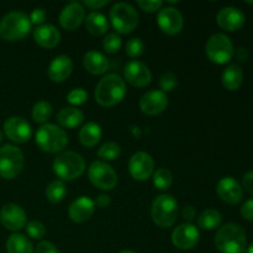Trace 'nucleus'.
Returning <instances> with one entry per match:
<instances>
[{"mask_svg": "<svg viewBox=\"0 0 253 253\" xmlns=\"http://www.w3.org/2000/svg\"><path fill=\"white\" fill-rule=\"evenodd\" d=\"M214 241L217 251L221 253H244L247 247L246 232L234 222L219 227Z\"/></svg>", "mask_w": 253, "mask_h": 253, "instance_id": "2", "label": "nucleus"}, {"mask_svg": "<svg viewBox=\"0 0 253 253\" xmlns=\"http://www.w3.org/2000/svg\"><path fill=\"white\" fill-rule=\"evenodd\" d=\"M7 253H34V246L29 237L21 234H12L6 241Z\"/></svg>", "mask_w": 253, "mask_h": 253, "instance_id": "29", "label": "nucleus"}, {"mask_svg": "<svg viewBox=\"0 0 253 253\" xmlns=\"http://www.w3.org/2000/svg\"><path fill=\"white\" fill-rule=\"evenodd\" d=\"M241 215L244 219L253 221V199L247 200L241 207Z\"/></svg>", "mask_w": 253, "mask_h": 253, "instance_id": "43", "label": "nucleus"}, {"mask_svg": "<svg viewBox=\"0 0 253 253\" xmlns=\"http://www.w3.org/2000/svg\"><path fill=\"white\" fill-rule=\"evenodd\" d=\"M179 207L173 195L161 194L153 200L151 215L156 226L161 229H168L177 221Z\"/></svg>", "mask_w": 253, "mask_h": 253, "instance_id": "5", "label": "nucleus"}, {"mask_svg": "<svg viewBox=\"0 0 253 253\" xmlns=\"http://www.w3.org/2000/svg\"><path fill=\"white\" fill-rule=\"evenodd\" d=\"M137 5L147 12H155L163 6V1L161 0H138Z\"/></svg>", "mask_w": 253, "mask_h": 253, "instance_id": "40", "label": "nucleus"}, {"mask_svg": "<svg viewBox=\"0 0 253 253\" xmlns=\"http://www.w3.org/2000/svg\"><path fill=\"white\" fill-rule=\"evenodd\" d=\"M84 21H85L86 30L94 36H103L109 29L108 20H106L105 15H103L101 12H90Z\"/></svg>", "mask_w": 253, "mask_h": 253, "instance_id": "28", "label": "nucleus"}, {"mask_svg": "<svg viewBox=\"0 0 253 253\" xmlns=\"http://www.w3.org/2000/svg\"><path fill=\"white\" fill-rule=\"evenodd\" d=\"M178 85V79L177 76L172 72H166L162 74V77L160 78V86L162 89L163 93L166 91H172L175 86Z\"/></svg>", "mask_w": 253, "mask_h": 253, "instance_id": "39", "label": "nucleus"}, {"mask_svg": "<svg viewBox=\"0 0 253 253\" xmlns=\"http://www.w3.org/2000/svg\"><path fill=\"white\" fill-rule=\"evenodd\" d=\"M1 141H2V132L1 130H0V143H1Z\"/></svg>", "mask_w": 253, "mask_h": 253, "instance_id": "51", "label": "nucleus"}, {"mask_svg": "<svg viewBox=\"0 0 253 253\" xmlns=\"http://www.w3.org/2000/svg\"><path fill=\"white\" fill-rule=\"evenodd\" d=\"M242 185H244L245 190L247 193L253 195V170L244 175V178H242Z\"/></svg>", "mask_w": 253, "mask_h": 253, "instance_id": "44", "label": "nucleus"}, {"mask_svg": "<svg viewBox=\"0 0 253 253\" xmlns=\"http://www.w3.org/2000/svg\"><path fill=\"white\" fill-rule=\"evenodd\" d=\"M172 244L179 250H192L199 244L200 232L193 224L185 222L175 227L172 232Z\"/></svg>", "mask_w": 253, "mask_h": 253, "instance_id": "13", "label": "nucleus"}, {"mask_svg": "<svg viewBox=\"0 0 253 253\" xmlns=\"http://www.w3.org/2000/svg\"><path fill=\"white\" fill-rule=\"evenodd\" d=\"M168 106V98L162 90H148L140 99V109L146 115H158Z\"/></svg>", "mask_w": 253, "mask_h": 253, "instance_id": "19", "label": "nucleus"}, {"mask_svg": "<svg viewBox=\"0 0 253 253\" xmlns=\"http://www.w3.org/2000/svg\"><path fill=\"white\" fill-rule=\"evenodd\" d=\"M205 52L212 63L225 64L231 61L235 49L229 36L225 34H214L208 40Z\"/></svg>", "mask_w": 253, "mask_h": 253, "instance_id": "9", "label": "nucleus"}, {"mask_svg": "<svg viewBox=\"0 0 253 253\" xmlns=\"http://www.w3.org/2000/svg\"><path fill=\"white\" fill-rule=\"evenodd\" d=\"M246 4H251V5H252L253 1H246Z\"/></svg>", "mask_w": 253, "mask_h": 253, "instance_id": "52", "label": "nucleus"}, {"mask_svg": "<svg viewBox=\"0 0 253 253\" xmlns=\"http://www.w3.org/2000/svg\"><path fill=\"white\" fill-rule=\"evenodd\" d=\"M4 133L12 142L25 143L31 138L32 128L21 116H11L4 123Z\"/></svg>", "mask_w": 253, "mask_h": 253, "instance_id": "14", "label": "nucleus"}, {"mask_svg": "<svg viewBox=\"0 0 253 253\" xmlns=\"http://www.w3.org/2000/svg\"><path fill=\"white\" fill-rule=\"evenodd\" d=\"M108 0H84L83 4L85 5L86 7H90L93 10H98L100 7L105 6L108 4Z\"/></svg>", "mask_w": 253, "mask_h": 253, "instance_id": "46", "label": "nucleus"}, {"mask_svg": "<svg viewBox=\"0 0 253 253\" xmlns=\"http://www.w3.org/2000/svg\"><path fill=\"white\" fill-rule=\"evenodd\" d=\"M44 20H46V10L42 9V7H37V9L32 10L31 15H30L31 24L40 26V25H43Z\"/></svg>", "mask_w": 253, "mask_h": 253, "instance_id": "41", "label": "nucleus"}, {"mask_svg": "<svg viewBox=\"0 0 253 253\" xmlns=\"http://www.w3.org/2000/svg\"><path fill=\"white\" fill-rule=\"evenodd\" d=\"M222 215L215 209H207L203 211L198 217V225L203 230L211 231V230L219 229L221 226Z\"/></svg>", "mask_w": 253, "mask_h": 253, "instance_id": "30", "label": "nucleus"}, {"mask_svg": "<svg viewBox=\"0 0 253 253\" xmlns=\"http://www.w3.org/2000/svg\"><path fill=\"white\" fill-rule=\"evenodd\" d=\"M128 172L135 180H147L155 173V161L152 156L143 151L133 153L128 161Z\"/></svg>", "mask_w": 253, "mask_h": 253, "instance_id": "11", "label": "nucleus"}, {"mask_svg": "<svg viewBox=\"0 0 253 253\" xmlns=\"http://www.w3.org/2000/svg\"><path fill=\"white\" fill-rule=\"evenodd\" d=\"M86 100H88V93L83 88L72 89L67 95V101L74 106L83 105Z\"/></svg>", "mask_w": 253, "mask_h": 253, "instance_id": "38", "label": "nucleus"}, {"mask_svg": "<svg viewBox=\"0 0 253 253\" xmlns=\"http://www.w3.org/2000/svg\"><path fill=\"white\" fill-rule=\"evenodd\" d=\"M35 142L43 152L58 153L68 145L67 132L53 124H44L40 126L35 135Z\"/></svg>", "mask_w": 253, "mask_h": 253, "instance_id": "4", "label": "nucleus"}, {"mask_svg": "<svg viewBox=\"0 0 253 253\" xmlns=\"http://www.w3.org/2000/svg\"><path fill=\"white\" fill-rule=\"evenodd\" d=\"M73 72V61L68 56H57L52 59V62L48 66V78L54 83H62L66 79L69 78V76Z\"/></svg>", "mask_w": 253, "mask_h": 253, "instance_id": "22", "label": "nucleus"}, {"mask_svg": "<svg viewBox=\"0 0 253 253\" xmlns=\"http://www.w3.org/2000/svg\"><path fill=\"white\" fill-rule=\"evenodd\" d=\"M36 253H61L59 250L49 241H42L37 245Z\"/></svg>", "mask_w": 253, "mask_h": 253, "instance_id": "42", "label": "nucleus"}, {"mask_svg": "<svg viewBox=\"0 0 253 253\" xmlns=\"http://www.w3.org/2000/svg\"><path fill=\"white\" fill-rule=\"evenodd\" d=\"M246 17L240 9L234 6H226L219 10L216 15V22L222 30L226 31H237L245 25Z\"/></svg>", "mask_w": 253, "mask_h": 253, "instance_id": "20", "label": "nucleus"}, {"mask_svg": "<svg viewBox=\"0 0 253 253\" xmlns=\"http://www.w3.org/2000/svg\"><path fill=\"white\" fill-rule=\"evenodd\" d=\"M89 180L94 187L101 190H111L118 185V174L115 169L103 161H94L88 168Z\"/></svg>", "mask_w": 253, "mask_h": 253, "instance_id": "10", "label": "nucleus"}, {"mask_svg": "<svg viewBox=\"0 0 253 253\" xmlns=\"http://www.w3.org/2000/svg\"><path fill=\"white\" fill-rule=\"evenodd\" d=\"M235 56H236V58L239 59L240 62H245L247 61V58H249V52H247L246 48H244V47H240V48L236 49V52H235Z\"/></svg>", "mask_w": 253, "mask_h": 253, "instance_id": "48", "label": "nucleus"}, {"mask_svg": "<svg viewBox=\"0 0 253 253\" xmlns=\"http://www.w3.org/2000/svg\"><path fill=\"white\" fill-rule=\"evenodd\" d=\"M157 24L165 34L173 36L182 31L184 20H183L182 12L177 7L166 6L158 12Z\"/></svg>", "mask_w": 253, "mask_h": 253, "instance_id": "15", "label": "nucleus"}, {"mask_svg": "<svg viewBox=\"0 0 253 253\" xmlns=\"http://www.w3.org/2000/svg\"><path fill=\"white\" fill-rule=\"evenodd\" d=\"M173 183V175L167 168H160L153 173V185L158 190H168Z\"/></svg>", "mask_w": 253, "mask_h": 253, "instance_id": "33", "label": "nucleus"}, {"mask_svg": "<svg viewBox=\"0 0 253 253\" xmlns=\"http://www.w3.org/2000/svg\"><path fill=\"white\" fill-rule=\"evenodd\" d=\"M124 76L131 85L137 88H145L152 81L150 68L140 61L128 62L124 69Z\"/></svg>", "mask_w": 253, "mask_h": 253, "instance_id": "17", "label": "nucleus"}, {"mask_svg": "<svg viewBox=\"0 0 253 253\" xmlns=\"http://www.w3.org/2000/svg\"><path fill=\"white\" fill-rule=\"evenodd\" d=\"M216 193L220 199L230 205H236L244 198V188L232 177H224L216 185Z\"/></svg>", "mask_w": 253, "mask_h": 253, "instance_id": "16", "label": "nucleus"}, {"mask_svg": "<svg viewBox=\"0 0 253 253\" xmlns=\"http://www.w3.org/2000/svg\"><path fill=\"white\" fill-rule=\"evenodd\" d=\"M110 21L119 34H130L137 27L138 14L128 2H116L110 10Z\"/></svg>", "mask_w": 253, "mask_h": 253, "instance_id": "8", "label": "nucleus"}, {"mask_svg": "<svg viewBox=\"0 0 253 253\" xmlns=\"http://www.w3.org/2000/svg\"><path fill=\"white\" fill-rule=\"evenodd\" d=\"M103 137V130L96 123H86L79 131V141L84 147H94Z\"/></svg>", "mask_w": 253, "mask_h": 253, "instance_id": "26", "label": "nucleus"}, {"mask_svg": "<svg viewBox=\"0 0 253 253\" xmlns=\"http://www.w3.org/2000/svg\"><path fill=\"white\" fill-rule=\"evenodd\" d=\"M182 216L184 217L185 221H188L190 224V221H193L195 219V216H197V210L192 205H188V207H185L182 210Z\"/></svg>", "mask_w": 253, "mask_h": 253, "instance_id": "45", "label": "nucleus"}, {"mask_svg": "<svg viewBox=\"0 0 253 253\" xmlns=\"http://www.w3.org/2000/svg\"><path fill=\"white\" fill-rule=\"evenodd\" d=\"M121 155V147L116 142H106L98 150V157L101 161H114Z\"/></svg>", "mask_w": 253, "mask_h": 253, "instance_id": "34", "label": "nucleus"}, {"mask_svg": "<svg viewBox=\"0 0 253 253\" xmlns=\"http://www.w3.org/2000/svg\"><path fill=\"white\" fill-rule=\"evenodd\" d=\"M0 221L5 229L16 232L26 226V212L20 205L9 203V204H5L0 210Z\"/></svg>", "mask_w": 253, "mask_h": 253, "instance_id": "12", "label": "nucleus"}, {"mask_svg": "<svg viewBox=\"0 0 253 253\" xmlns=\"http://www.w3.org/2000/svg\"><path fill=\"white\" fill-rule=\"evenodd\" d=\"M95 203L89 197H79L69 205L68 216L76 224H83L93 216Z\"/></svg>", "mask_w": 253, "mask_h": 253, "instance_id": "21", "label": "nucleus"}, {"mask_svg": "<svg viewBox=\"0 0 253 253\" xmlns=\"http://www.w3.org/2000/svg\"><path fill=\"white\" fill-rule=\"evenodd\" d=\"M126 53L131 58H138L145 53V43L138 37H133V39L128 40L126 43Z\"/></svg>", "mask_w": 253, "mask_h": 253, "instance_id": "36", "label": "nucleus"}, {"mask_svg": "<svg viewBox=\"0 0 253 253\" xmlns=\"http://www.w3.org/2000/svg\"><path fill=\"white\" fill-rule=\"evenodd\" d=\"M53 172L59 180H74L81 177L85 170V161L83 156L73 151H63L54 158Z\"/></svg>", "mask_w": 253, "mask_h": 253, "instance_id": "3", "label": "nucleus"}, {"mask_svg": "<svg viewBox=\"0 0 253 253\" xmlns=\"http://www.w3.org/2000/svg\"><path fill=\"white\" fill-rule=\"evenodd\" d=\"M83 64L84 68L94 76H100V74L106 73V71L110 67L109 59L101 52L94 51V49L88 51L84 54Z\"/></svg>", "mask_w": 253, "mask_h": 253, "instance_id": "24", "label": "nucleus"}, {"mask_svg": "<svg viewBox=\"0 0 253 253\" xmlns=\"http://www.w3.org/2000/svg\"><path fill=\"white\" fill-rule=\"evenodd\" d=\"M126 93H127V89H126L125 81L119 74L111 73L106 74L104 78L99 81L94 96L99 105L110 108L121 103Z\"/></svg>", "mask_w": 253, "mask_h": 253, "instance_id": "1", "label": "nucleus"}, {"mask_svg": "<svg viewBox=\"0 0 253 253\" xmlns=\"http://www.w3.org/2000/svg\"><path fill=\"white\" fill-rule=\"evenodd\" d=\"M121 46H123V40L116 32L106 35L105 39L103 40V48L106 53H116L120 51Z\"/></svg>", "mask_w": 253, "mask_h": 253, "instance_id": "35", "label": "nucleus"}, {"mask_svg": "<svg viewBox=\"0 0 253 253\" xmlns=\"http://www.w3.org/2000/svg\"><path fill=\"white\" fill-rule=\"evenodd\" d=\"M30 17L22 11H10L0 20V37L5 41H17L31 31Z\"/></svg>", "mask_w": 253, "mask_h": 253, "instance_id": "6", "label": "nucleus"}, {"mask_svg": "<svg viewBox=\"0 0 253 253\" xmlns=\"http://www.w3.org/2000/svg\"><path fill=\"white\" fill-rule=\"evenodd\" d=\"M242 82H244V72H242L241 67L237 64H230L222 72L221 83L227 90H237L242 85Z\"/></svg>", "mask_w": 253, "mask_h": 253, "instance_id": "27", "label": "nucleus"}, {"mask_svg": "<svg viewBox=\"0 0 253 253\" xmlns=\"http://www.w3.org/2000/svg\"><path fill=\"white\" fill-rule=\"evenodd\" d=\"M52 111H53L52 110V105L48 101H37L34 108H32V119H34L35 123L44 125V124H47L48 119L51 118Z\"/></svg>", "mask_w": 253, "mask_h": 253, "instance_id": "32", "label": "nucleus"}, {"mask_svg": "<svg viewBox=\"0 0 253 253\" xmlns=\"http://www.w3.org/2000/svg\"><path fill=\"white\" fill-rule=\"evenodd\" d=\"M57 121L64 128H76L81 126L84 121L83 111L74 106L63 108L57 114Z\"/></svg>", "mask_w": 253, "mask_h": 253, "instance_id": "25", "label": "nucleus"}, {"mask_svg": "<svg viewBox=\"0 0 253 253\" xmlns=\"http://www.w3.org/2000/svg\"><path fill=\"white\" fill-rule=\"evenodd\" d=\"M85 20V10L78 1H71L62 9L59 14V24L64 30L73 31Z\"/></svg>", "mask_w": 253, "mask_h": 253, "instance_id": "18", "label": "nucleus"}, {"mask_svg": "<svg viewBox=\"0 0 253 253\" xmlns=\"http://www.w3.org/2000/svg\"><path fill=\"white\" fill-rule=\"evenodd\" d=\"M25 229H26L27 235L34 240H41L46 235V227L41 221H37V220L27 222Z\"/></svg>", "mask_w": 253, "mask_h": 253, "instance_id": "37", "label": "nucleus"}, {"mask_svg": "<svg viewBox=\"0 0 253 253\" xmlns=\"http://www.w3.org/2000/svg\"><path fill=\"white\" fill-rule=\"evenodd\" d=\"M247 253H253V244L250 245V247L247 249Z\"/></svg>", "mask_w": 253, "mask_h": 253, "instance_id": "49", "label": "nucleus"}, {"mask_svg": "<svg viewBox=\"0 0 253 253\" xmlns=\"http://www.w3.org/2000/svg\"><path fill=\"white\" fill-rule=\"evenodd\" d=\"M25 157L17 146L4 145L0 147V175L5 179H14L22 172Z\"/></svg>", "mask_w": 253, "mask_h": 253, "instance_id": "7", "label": "nucleus"}, {"mask_svg": "<svg viewBox=\"0 0 253 253\" xmlns=\"http://www.w3.org/2000/svg\"><path fill=\"white\" fill-rule=\"evenodd\" d=\"M34 40L43 48H53L61 41V34L53 25L43 24L34 30Z\"/></svg>", "mask_w": 253, "mask_h": 253, "instance_id": "23", "label": "nucleus"}, {"mask_svg": "<svg viewBox=\"0 0 253 253\" xmlns=\"http://www.w3.org/2000/svg\"><path fill=\"white\" fill-rule=\"evenodd\" d=\"M119 253H136V252L130 251V250H124V251H121V252H119Z\"/></svg>", "mask_w": 253, "mask_h": 253, "instance_id": "50", "label": "nucleus"}, {"mask_svg": "<svg viewBox=\"0 0 253 253\" xmlns=\"http://www.w3.org/2000/svg\"><path fill=\"white\" fill-rule=\"evenodd\" d=\"M67 195V188L64 182L56 179L52 180L46 188V198L52 204H59L64 200Z\"/></svg>", "mask_w": 253, "mask_h": 253, "instance_id": "31", "label": "nucleus"}, {"mask_svg": "<svg viewBox=\"0 0 253 253\" xmlns=\"http://www.w3.org/2000/svg\"><path fill=\"white\" fill-rule=\"evenodd\" d=\"M94 203H95L96 207L106 208V207H108V205H110L111 199H110V197H109V195L100 194V195H98V198H96V200Z\"/></svg>", "mask_w": 253, "mask_h": 253, "instance_id": "47", "label": "nucleus"}]
</instances>
